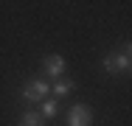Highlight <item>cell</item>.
Masks as SVG:
<instances>
[{
	"label": "cell",
	"mask_w": 132,
	"mask_h": 126,
	"mask_svg": "<svg viewBox=\"0 0 132 126\" xmlns=\"http://www.w3.org/2000/svg\"><path fill=\"white\" fill-rule=\"evenodd\" d=\"M48 90H51V81H45L42 76H34V78H28L26 87L20 90V95L31 104H37V101H45L48 98Z\"/></svg>",
	"instance_id": "cell-1"
},
{
	"label": "cell",
	"mask_w": 132,
	"mask_h": 126,
	"mask_svg": "<svg viewBox=\"0 0 132 126\" xmlns=\"http://www.w3.org/2000/svg\"><path fill=\"white\" fill-rule=\"evenodd\" d=\"M93 123V112L87 104H73L68 112V126H90Z\"/></svg>",
	"instance_id": "cell-2"
},
{
	"label": "cell",
	"mask_w": 132,
	"mask_h": 126,
	"mask_svg": "<svg viewBox=\"0 0 132 126\" xmlns=\"http://www.w3.org/2000/svg\"><path fill=\"white\" fill-rule=\"evenodd\" d=\"M42 70L48 73V78H62V73H65V56L62 53H48L42 59Z\"/></svg>",
	"instance_id": "cell-3"
},
{
	"label": "cell",
	"mask_w": 132,
	"mask_h": 126,
	"mask_svg": "<svg viewBox=\"0 0 132 126\" xmlns=\"http://www.w3.org/2000/svg\"><path fill=\"white\" fill-rule=\"evenodd\" d=\"M115 56H118V70H121V73H129V67H132V45L124 42L121 53H115Z\"/></svg>",
	"instance_id": "cell-4"
},
{
	"label": "cell",
	"mask_w": 132,
	"mask_h": 126,
	"mask_svg": "<svg viewBox=\"0 0 132 126\" xmlns=\"http://www.w3.org/2000/svg\"><path fill=\"white\" fill-rule=\"evenodd\" d=\"M17 126H45V118H42L39 112H34V109H26V112L20 115Z\"/></svg>",
	"instance_id": "cell-5"
},
{
	"label": "cell",
	"mask_w": 132,
	"mask_h": 126,
	"mask_svg": "<svg viewBox=\"0 0 132 126\" xmlns=\"http://www.w3.org/2000/svg\"><path fill=\"white\" fill-rule=\"evenodd\" d=\"M73 87H76V84H73L70 78H56V81L51 84V90H53V95H56V98L70 95V93H73Z\"/></svg>",
	"instance_id": "cell-6"
},
{
	"label": "cell",
	"mask_w": 132,
	"mask_h": 126,
	"mask_svg": "<svg viewBox=\"0 0 132 126\" xmlns=\"http://www.w3.org/2000/svg\"><path fill=\"white\" fill-rule=\"evenodd\" d=\"M101 67H104L107 76H118L121 70H118V56H115V50H110V53H104V59H101Z\"/></svg>",
	"instance_id": "cell-7"
},
{
	"label": "cell",
	"mask_w": 132,
	"mask_h": 126,
	"mask_svg": "<svg viewBox=\"0 0 132 126\" xmlns=\"http://www.w3.org/2000/svg\"><path fill=\"white\" fill-rule=\"evenodd\" d=\"M56 112H59V101H56V98H48L45 104H42V109H39V115H42V118H48V121L56 118Z\"/></svg>",
	"instance_id": "cell-8"
}]
</instances>
